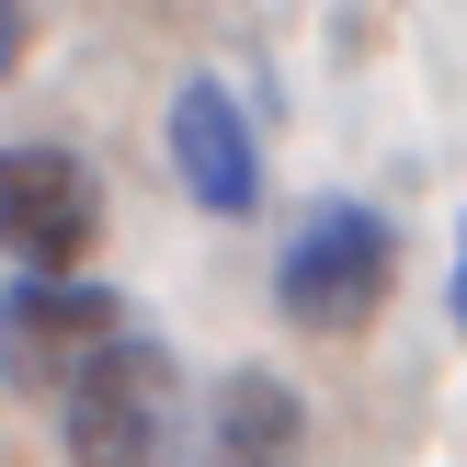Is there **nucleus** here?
I'll use <instances>...</instances> for the list:
<instances>
[{"label": "nucleus", "mask_w": 467, "mask_h": 467, "mask_svg": "<svg viewBox=\"0 0 467 467\" xmlns=\"http://www.w3.org/2000/svg\"><path fill=\"white\" fill-rule=\"evenodd\" d=\"M205 456L217 467H308V400H296L285 377H263V365H240V377L217 388Z\"/></svg>", "instance_id": "nucleus-6"}, {"label": "nucleus", "mask_w": 467, "mask_h": 467, "mask_svg": "<svg viewBox=\"0 0 467 467\" xmlns=\"http://www.w3.org/2000/svg\"><path fill=\"white\" fill-rule=\"evenodd\" d=\"M160 149H171V182L205 217H251L263 205V149H251V114L228 103V80H182L171 114H160Z\"/></svg>", "instance_id": "nucleus-5"}, {"label": "nucleus", "mask_w": 467, "mask_h": 467, "mask_svg": "<svg viewBox=\"0 0 467 467\" xmlns=\"http://www.w3.org/2000/svg\"><path fill=\"white\" fill-rule=\"evenodd\" d=\"M114 342H126V296L91 285V274H23V285L0 296V377L12 388H46V400H57Z\"/></svg>", "instance_id": "nucleus-3"}, {"label": "nucleus", "mask_w": 467, "mask_h": 467, "mask_svg": "<svg viewBox=\"0 0 467 467\" xmlns=\"http://www.w3.org/2000/svg\"><path fill=\"white\" fill-rule=\"evenodd\" d=\"M445 296H456V331H467V217H456V285Z\"/></svg>", "instance_id": "nucleus-8"}, {"label": "nucleus", "mask_w": 467, "mask_h": 467, "mask_svg": "<svg viewBox=\"0 0 467 467\" xmlns=\"http://www.w3.org/2000/svg\"><path fill=\"white\" fill-rule=\"evenodd\" d=\"M171 354H160L149 331H126L114 354H91L80 377L57 388V445L68 467H160L171 445Z\"/></svg>", "instance_id": "nucleus-2"}, {"label": "nucleus", "mask_w": 467, "mask_h": 467, "mask_svg": "<svg viewBox=\"0 0 467 467\" xmlns=\"http://www.w3.org/2000/svg\"><path fill=\"white\" fill-rule=\"evenodd\" d=\"M388 285H400V228L377 217V205H308L285 240V263H274V308L296 319V331L342 342L365 331V319L388 308Z\"/></svg>", "instance_id": "nucleus-1"}, {"label": "nucleus", "mask_w": 467, "mask_h": 467, "mask_svg": "<svg viewBox=\"0 0 467 467\" xmlns=\"http://www.w3.org/2000/svg\"><path fill=\"white\" fill-rule=\"evenodd\" d=\"M91 240H103V182L68 149H0V263L80 274Z\"/></svg>", "instance_id": "nucleus-4"}, {"label": "nucleus", "mask_w": 467, "mask_h": 467, "mask_svg": "<svg viewBox=\"0 0 467 467\" xmlns=\"http://www.w3.org/2000/svg\"><path fill=\"white\" fill-rule=\"evenodd\" d=\"M23 46H35V12H23V0H0V80L23 68Z\"/></svg>", "instance_id": "nucleus-7"}]
</instances>
